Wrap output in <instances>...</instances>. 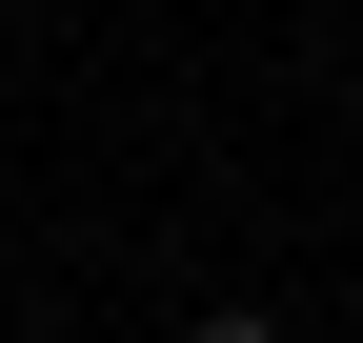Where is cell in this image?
<instances>
[{
    "label": "cell",
    "instance_id": "obj_1",
    "mask_svg": "<svg viewBox=\"0 0 363 343\" xmlns=\"http://www.w3.org/2000/svg\"><path fill=\"white\" fill-rule=\"evenodd\" d=\"M182 343H283V323H262V303H202V323H182Z\"/></svg>",
    "mask_w": 363,
    "mask_h": 343
}]
</instances>
